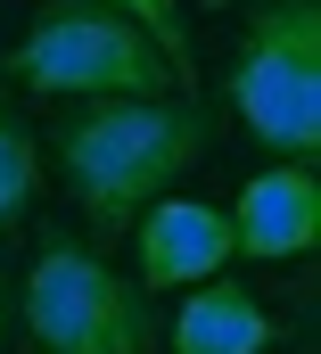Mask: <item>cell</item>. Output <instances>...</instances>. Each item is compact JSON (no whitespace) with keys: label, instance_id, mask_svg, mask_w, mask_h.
<instances>
[{"label":"cell","instance_id":"cell-1","mask_svg":"<svg viewBox=\"0 0 321 354\" xmlns=\"http://www.w3.org/2000/svg\"><path fill=\"white\" fill-rule=\"evenodd\" d=\"M214 140V107L198 91H157V99H82L58 115V174L75 189L82 223L99 239L132 231L140 206L165 198Z\"/></svg>","mask_w":321,"mask_h":354},{"label":"cell","instance_id":"cell-5","mask_svg":"<svg viewBox=\"0 0 321 354\" xmlns=\"http://www.w3.org/2000/svg\"><path fill=\"white\" fill-rule=\"evenodd\" d=\"M231 214L206 198H149L132 223V280L140 288H198L231 264Z\"/></svg>","mask_w":321,"mask_h":354},{"label":"cell","instance_id":"cell-7","mask_svg":"<svg viewBox=\"0 0 321 354\" xmlns=\"http://www.w3.org/2000/svg\"><path fill=\"white\" fill-rule=\"evenodd\" d=\"M272 338H280V322L223 272L198 280V297H181V313H173V354H264Z\"/></svg>","mask_w":321,"mask_h":354},{"label":"cell","instance_id":"cell-8","mask_svg":"<svg viewBox=\"0 0 321 354\" xmlns=\"http://www.w3.org/2000/svg\"><path fill=\"white\" fill-rule=\"evenodd\" d=\"M42 198V149L17 115V83H0V231H17Z\"/></svg>","mask_w":321,"mask_h":354},{"label":"cell","instance_id":"cell-11","mask_svg":"<svg viewBox=\"0 0 321 354\" xmlns=\"http://www.w3.org/2000/svg\"><path fill=\"white\" fill-rule=\"evenodd\" d=\"M214 8H239V0H214Z\"/></svg>","mask_w":321,"mask_h":354},{"label":"cell","instance_id":"cell-3","mask_svg":"<svg viewBox=\"0 0 321 354\" xmlns=\"http://www.w3.org/2000/svg\"><path fill=\"white\" fill-rule=\"evenodd\" d=\"M223 99L272 157L321 149V0H264L231 50Z\"/></svg>","mask_w":321,"mask_h":354},{"label":"cell","instance_id":"cell-4","mask_svg":"<svg viewBox=\"0 0 321 354\" xmlns=\"http://www.w3.org/2000/svg\"><path fill=\"white\" fill-rule=\"evenodd\" d=\"M25 330L42 354H157L149 288L82 239H42L25 272Z\"/></svg>","mask_w":321,"mask_h":354},{"label":"cell","instance_id":"cell-6","mask_svg":"<svg viewBox=\"0 0 321 354\" xmlns=\"http://www.w3.org/2000/svg\"><path fill=\"white\" fill-rule=\"evenodd\" d=\"M321 239V181L305 157H280V165H264V174L239 189V206H231V248L255 256V264H297V256H313Z\"/></svg>","mask_w":321,"mask_h":354},{"label":"cell","instance_id":"cell-2","mask_svg":"<svg viewBox=\"0 0 321 354\" xmlns=\"http://www.w3.org/2000/svg\"><path fill=\"white\" fill-rule=\"evenodd\" d=\"M0 83L50 91V99H157V91H181V75L132 17H116L99 0H58L0 58Z\"/></svg>","mask_w":321,"mask_h":354},{"label":"cell","instance_id":"cell-9","mask_svg":"<svg viewBox=\"0 0 321 354\" xmlns=\"http://www.w3.org/2000/svg\"><path fill=\"white\" fill-rule=\"evenodd\" d=\"M99 8L132 17V25L165 50V66L181 75V91H198V50H190V25H181V0H99Z\"/></svg>","mask_w":321,"mask_h":354},{"label":"cell","instance_id":"cell-10","mask_svg":"<svg viewBox=\"0 0 321 354\" xmlns=\"http://www.w3.org/2000/svg\"><path fill=\"white\" fill-rule=\"evenodd\" d=\"M0 346H8V280H0Z\"/></svg>","mask_w":321,"mask_h":354}]
</instances>
